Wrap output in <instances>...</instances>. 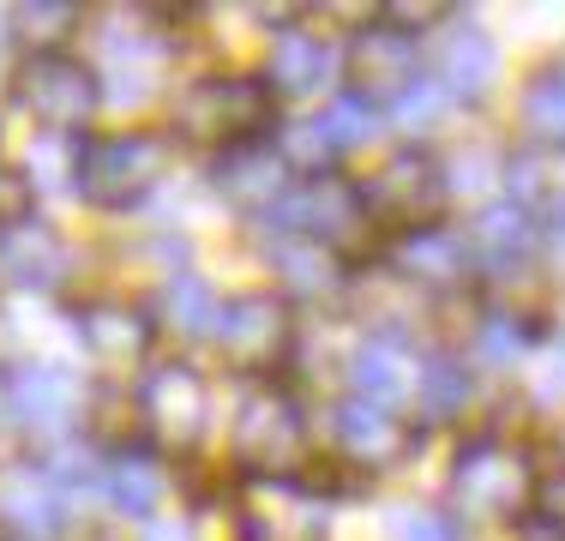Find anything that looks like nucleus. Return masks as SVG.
Masks as SVG:
<instances>
[{"mask_svg":"<svg viewBox=\"0 0 565 541\" xmlns=\"http://www.w3.org/2000/svg\"><path fill=\"white\" fill-rule=\"evenodd\" d=\"M174 162V132L127 127L103 139H78L73 151V193L97 211H132L163 187Z\"/></svg>","mask_w":565,"mask_h":541,"instance_id":"f257e3e1","label":"nucleus"},{"mask_svg":"<svg viewBox=\"0 0 565 541\" xmlns=\"http://www.w3.org/2000/svg\"><path fill=\"white\" fill-rule=\"evenodd\" d=\"M277 97L265 78L253 73H211L193 78V85L174 97V139L186 145H211V151H235V145H253L271 132Z\"/></svg>","mask_w":565,"mask_h":541,"instance_id":"f03ea898","label":"nucleus"},{"mask_svg":"<svg viewBox=\"0 0 565 541\" xmlns=\"http://www.w3.org/2000/svg\"><path fill=\"white\" fill-rule=\"evenodd\" d=\"M228 452H235L241 476H253V481H295V469L313 452L307 410L282 385H253L247 397L235 403Z\"/></svg>","mask_w":565,"mask_h":541,"instance_id":"7ed1b4c3","label":"nucleus"},{"mask_svg":"<svg viewBox=\"0 0 565 541\" xmlns=\"http://www.w3.org/2000/svg\"><path fill=\"white\" fill-rule=\"evenodd\" d=\"M535 494H542V476H535L530 445L476 439L451 464V518L463 511L476 523H523Z\"/></svg>","mask_w":565,"mask_h":541,"instance_id":"20e7f679","label":"nucleus"},{"mask_svg":"<svg viewBox=\"0 0 565 541\" xmlns=\"http://www.w3.org/2000/svg\"><path fill=\"white\" fill-rule=\"evenodd\" d=\"M12 103H19L49 139H66V132H78L97 115L103 85H97V73H90L85 61H73L66 49L61 54H31V61L19 66V78H12Z\"/></svg>","mask_w":565,"mask_h":541,"instance_id":"39448f33","label":"nucleus"},{"mask_svg":"<svg viewBox=\"0 0 565 541\" xmlns=\"http://www.w3.org/2000/svg\"><path fill=\"white\" fill-rule=\"evenodd\" d=\"M217 356L228 361L235 373L247 379H271L295 349V319H289V301L282 295H228L223 314H217V331H211Z\"/></svg>","mask_w":565,"mask_h":541,"instance_id":"423d86ee","label":"nucleus"},{"mask_svg":"<svg viewBox=\"0 0 565 541\" xmlns=\"http://www.w3.org/2000/svg\"><path fill=\"white\" fill-rule=\"evenodd\" d=\"M139 427L151 433L157 452H199V439L211 433V385L186 361H163L139 379Z\"/></svg>","mask_w":565,"mask_h":541,"instance_id":"0eeeda50","label":"nucleus"},{"mask_svg":"<svg viewBox=\"0 0 565 541\" xmlns=\"http://www.w3.org/2000/svg\"><path fill=\"white\" fill-rule=\"evenodd\" d=\"M361 199H367V211L385 216L397 235H415V229H439L451 187H446V174H439V162L409 145V151H392L380 162V174L361 187Z\"/></svg>","mask_w":565,"mask_h":541,"instance_id":"6e6552de","label":"nucleus"},{"mask_svg":"<svg viewBox=\"0 0 565 541\" xmlns=\"http://www.w3.org/2000/svg\"><path fill=\"white\" fill-rule=\"evenodd\" d=\"M343 73H349V91L361 103H385L397 108L422 85V49H415V31H397V24H361L349 36V54H343Z\"/></svg>","mask_w":565,"mask_h":541,"instance_id":"1a4fd4ad","label":"nucleus"},{"mask_svg":"<svg viewBox=\"0 0 565 541\" xmlns=\"http://www.w3.org/2000/svg\"><path fill=\"white\" fill-rule=\"evenodd\" d=\"M331 439L355 469H403L415 452H422V427L409 422L392 403H373V397H349L331 410Z\"/></svg>","mask_w":565,"mask_h":541,"instance_id":"9d476101","label":"nucleus"},{"mask_svg":"<svg viewBox=\"0 0 565 541\" xmlns=\"http://www.w3.org/2000/svg\"><path fill=\"white\" fill-rule=\"evenodd\" d=\"M367 216L373 211H367V199H361V187L326 174V181H301L265 223H277V235H307V241H319V247L343 253L349 241L367 229Z\"/></svg>","mask_w":565,"mask_h":541,"instance_id":"9b49d317","label":"nucleus"},{"mask_svg":"<svg viewBox=\"0 0 565 541\" xmlns=\"http://www.w3.org/2000/svg\"><path fill=\"white\" fill-rule=\"evenodd\" d=\"M331 511L301 481H253L241 499V541H326Z\"/></svg>","mask_w":565,"mask_h":541,"instance_id":"f8f14e48","label":"nucleus"},{"mask_svg":"<svg viewBox=\"0 0 565 541\" xmlns=\"http://www.w3.org/2000/svg\"><path fill=\"white\" fill-rule=\"evenodd\" d=\"M73 277V247L61 241L55 223L43 216H19V223L0 229V283L19 295H55Z\"/></svg>","mask_w":565,"mask_h":541,"instance_id":"ddd939ff","label":"nucleus"},{"mask_svg":"<svg viewBox=\"0 0 565 541\" xmlns=\"http://www.w3.org/2000/svg\"><path fill=\"white\" fill-rule=\"evenodd\" d=\"M73 410H78V385L66 368H55V361H19V368L7 373V415L31 433V439L66 433L73 427Z\"/></svg>","mask_w":565,"mask_h":541,"instance_id":"4468645a","label":"nucleus"},{"mask_svg":"<svg viewBox=\"0 0 565 541\" xmlns=\"http://www.w3.org/2000/svg\"><path fill=\"white\" fill-rule=\"evenodd\" d=\"M211 187H217L235 211H247V216H271L282 199L295 193V187H289V162L277 157L271 139H253V145L223 151L217 162H211Z\"/></svg>","mask_w":565,"mask_h":541,"instance_id":"2eb2a0df","label":"nucleus"},{"mask_svg":"<svg viewBox=\"0 0 565 541\" xmlns=\"http://www.w3.org/2000/svg\"><path fill=\"white\" fill-rule=\"evenodd\" d=\"M73 331H78V349H85L97 368H145L157 343V325L145 307H127V301H85L73 314Z\"/></svg>","mask_w":565,"mask_h":541,"instance_id":"dca6fc26","label":"nucleus"},{"mask_svg":"<svg viewBox=\"0 0 565 541\" xmlns=\"http://www.w3.org/2000/svg\"><path fill=\"white\" fill-rule=\"evenodd\" d=\"M434 78H439V91H446V97L481 103L493 91V78H500V49H493V36L481 31V24H469V19L446 24L439 54H434Z\"/></svg>","mask_w":565,"mask_h":541,"instance_id":"f3484780","label":"nucleus"},{"mask_svg":"<svg viewBox=\"0 0 565 541\" xmlns=\"http://www.w3.org/2000/svg\"><path fill=\"white\" fill-rule=\"evenodd\" d=\"M265 85H271L277 103H307L319 97V85L331 78V43L307 24H282L271 54H265Z\"/></svg>","mask_w":565,"mask_h":541,"instance_id":"a211bd4d","label":"nucleus"},{"mask_svg":"<svg viewBox=\"0 0 565 541\" xmlns=\"http://www.w3.org/2000/svg\"><path fill=\"white\" fill-rule=\"evenodd\" d=\"M463 241H469V259H476L481 270H493V277H505V270H523V265L535 259V223H530V205H518V199L481 205Z\"/></svg>","mask_w":565,"mask_h":541,"instance_id":"6ab92c4d","label":"nucleus"},{"mask_svg":"<svg viewBox=\"0 0 565 541\" xmlns=\"http://www.w3.org/2000/svg\"><path fill=\"white\" fill-rule=\"evenodd\" d=\"M61 511H66V494L55 487V476H49L43 464H12L7 476H0V523L19 541L55 535Z\"/></svg>","mask_w":565,"mask_h":541,"instance_id":"aec40b11","label":"nucleus"},{"mask_svg":"<svg viewBox=\"0 0 565 541\" xmlns=\"http://www.w3.org/2000/svg\"><path fill=\"white\" fill-rule=\"evenodd\" d=\"M469 241L451 235L446 223L439 229H415V235H397L392 247V270H403L409 283H422V289H457V283L469 277Z\"/></svg>","mask_w":565,"mask_h":541,"instance_id":"412c9836","label":"nucleus"},{"mask_svg":"<svg viewBox=\"0 0 565 541\" xmlns=\"http://www.w3.org/2000/svg\"><path fill=\"white\" fill-rule=\"evenodd\" d=\"M349 373H355V397L392 403V410L409 403L415 385H422V361H415L397 337H367V343L355 349V361H349Z\"/></svg>","mask_w":565,"mask_h":541,"instance_id":"4be33fe9","label":"nucleus"},{"mask_svg":"<svg viewBox=\"0 0 565 541\" xmlns=\"http://www.w3.org/2000/svg\"><path fill=\"white\" fill-rule=\"evenodd\" d=\"M518 127L530 151H565V66H535L518 97Z\"/></svg>","mask_w":565,"mask_h":541,"instance_id":"5701e85b","label":"nucleus"},{"mask_svg":"<svg viewBox=\"0 0 565 541\" xmlns=\"http://www.w3.org/2000/svg\"><path fill=\"white\" fill-rule=\"evenodd\" d=\"M163 464H157L151 452H115L109 457V481H103V494L115 499V511L120 518H139V523H151L157 518V506H163Z\"/></svg>","mask_w":565,"mask_h":541,"instance_id":"b1692460","label":"nucleus"},{"mask_svg":"<svg viewBox=\"0 0 565 541\" xmlns=\"http://www.w3.org/2000/svg\"><path fill=\"white\" fill-rule=\"evenodd\" d=\"M271 259L282 270V289H295V295H331V289H343V253L319 247V241H307V235H277Z\"/></svg>","mask_w":565,"mask_h":541,"instance_id":"393cba45","label":"nucleus"},{"mask_svg":"<svg viewBox=\"0 0 565 541\" xmlns=\"http://www.w3.org/2000/svg\"><path fill=\"white\" fill-rule=\"evenodd\" d=\"M277 157L289 162V174H301V181H326L331 162L343 157V139L331 132V120H289V127H277Z\"/></svg>","mask_w":565,"mask_h":541,"instance_id":"a878e982","label":"nucleus"},{"mask_svg":"<svg viewBox=\"0 0 565 541\" xmlns=\"http://www.w3.org/2000/svg\"><path fill=\"white\" fill-rule=\"evenodd\" d=\"M476 385H469V368L457 356H427L422 361V385H415V403H422L427 422H457L469 410Z\"/></svg>","mask_w":565,"mask_h":541,"instance_id":"bb28decb","label":"nucleus"},{"mask_svg":"<svg viewBox=\"0 0 565 541\" xmlns=\"http://www.w3.org/2000/svg\"><path fill=\"white\" fill-rule=\"evenodd\" d=\"M163 314L181 337H211L217 331L223 301L211 295V283L199 277V270H174V277L163 283Z\"/></svg>","mask_w":565,"mask_h":541,"instance_id":"cd10ccee","label":"nucleus"},{"mask_svg":"<svg viewBox=\"0 0 565 541\" xmlns=\"http://www.w3.org/2000/svg\"><path fill=\"white\" fill-rule=\"evenodd\" d=\"M12 24H19V36L36 54H61V43L78 31V7H66V0H36V7L12 12Z\"/></svg>","mask_w":565,"mask_h":541,"instance_id":"c85d7f7f","label":"nucleus"},{"mask_svg":"<svg viewBox=\"0 0 565 541\" xmlns=\"http://www.w3.org/2000/svg\"><path fill=\"white\" fill-rule=\"evenodd\" d=\"M535 343L530 319L523 314H488L481 319V361H493V368H511V361H523Z\"/></svg>","mask_w":565,"mask_h":541,"instance_id":"c756f323","label":"nucleus"},{"mask_svg":"<svg viewBox=\"0 0 565 541\" xmlns=\"http://www.w3.org/2000/svg\"><path fill=\"white\" fill-rule=\"evenodd\" d=\"M392 541H463V523L439 506H397L392 511Z\"/></svg>","mask_w":565,"mask_h":541,"instance_id":"7c9ffc66","label":"nucleus"},{"mask_svg":"<svg viewBox=\"0 0 565 541\" xmlns=\"http://www.w3.org/2000/svg\"><path fill=\"white\" fill-rule=\"evenodd\" d=\"M326 120H331V132L343 139V151H349V145H361V139H373V103H361L355 91H343V97L331 103Z\"/></svg>","mask_w":565,"mask_h":541,"instance_id":"2f4dec72","label":"nucleus"},{"mask_svg":"<svg viewBox=\"0 0 565 541\" xmlns=\"http://www.w3.org/2000/svg\"><path fill=\"white\" fill-rule=\"evenodd\" d=\"M439 103H446V91H439V78H422V85H415L409 97L397 103V120L415 132V127H427V120L439 115Z\"/></svg>","mask_w":565,"mask_h":541,"instance_id":"473e14b6","label":"nucleus"},{"mask_svg":"<svg viewBox=\"0 0 565 541\" xmlns=\"http://www.w3.org/2000/svg\"><path fill=\"white\" fill-rule=\"evenodd\" d=\"M19 216H31V181L0 169V229L19 223Z\"/></svg>","mask_w":565,"mask_h":541,"instance_id":"72a5a7b5","label":"nucleus"},{"mask_svg":"<svg viewBox=\"0 0 565 541\" xmlns=\"http://www.w3.org/2000/svg\"><path fill=\"white\" fill-rule=\"evenodd\" d=\"M145 541H193V518H151Z\"/></svg>","mask_w":565,"mask_h":541,"instance_id":"f704fd0d","label":"nucleus"},{"mask_svg":"<svg viewBox=\"0 0 565 541\" xmlns=\"http://www.w3.org/2000/svg\"><path fill=\"white\" fill-rule=\"evenodd\" d=\"M518 541H565V523L542 518V511H530V518L518 523Z\"/></svg>","mask_w":565,"mask_h":541,"instance_id":"c9c22d12","label":"nucleus"},{"mask_svg":"<svg viewBox=\"0 0 565 541\" xmlns=\"http://www.w3.org/2000/svg\"><path fill=\"white\" fill-rule=\"evenodd\" d=\"M542 518H554V523H565V469H559V481H542Z\"/></svg>","mask_w":565,"mask_h":541,"instance_id":"e433bc0d","label":"nucleus"},{"mask_svg":"<svg viewBox=\"0 0 565 541\" xmlns=\"http://www.w3.org/2000/svg\"><path fill=\"white\" fill-rule=\"evenodd\" d=\"M547 235H554V259L565 265V199H559V211H554V223H547Z\"/></svg>","mask_w":565,"mask_h":541,"instance_id":"4c0bfd02","label":"nucleus"},{"mask_svg":"<svg viewBox=\"0 0 565 541\" xmlns=\"http://www.w3.org/2000/svg\"><path fill=\"white\" fill-rule=\"evenodd\" d=\"M559 356H565V337H559Z\"/></svg>","mask_w":565,"mask_h":541,"instance_id":"58836bf2","label":"nucleus"},{"mask_svg":"<svg viewBox=\"0 0 565 541\" xmlns=\"http://www.w3.org/2000/svg\"><path fill=\"white\" fill-rule=\"evenodd\" d=\"M559 452H565V439H559Z\"/></svg>","mask_w":565,"mask_h":541,"instance_id":"ea45409f","label":"nucleus"}]
</instances>
